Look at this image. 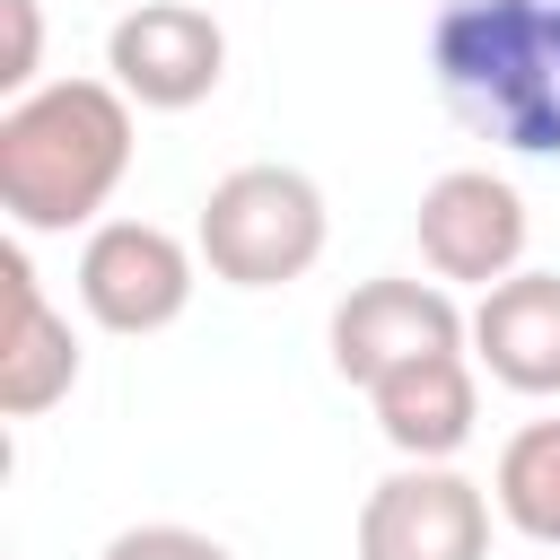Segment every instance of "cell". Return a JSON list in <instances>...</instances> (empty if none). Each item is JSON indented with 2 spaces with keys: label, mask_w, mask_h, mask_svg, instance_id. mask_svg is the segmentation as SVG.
I'll list each match as a JSON object with an SVG mask.
<instances>
[{
  "label": "cell",
  "mask_w": 560,
  "mask_h": 560,
  "mask_svg": "<svg viewBox=\"0 0 560 560\" xmlns=\"http://www.w3.org/2000/svg\"><path fill=\"white\" fill-rule=\"evenodd\" d=\"M429 79L472 140L560 158V0H438Z\"/></svg>",
  "instance_id": "cell-1"
},
{
  "label": "cell",
  "mask_w": 560,
  "mask_h": 560,
  "mask_svg": "<svg viewBox=\"0 0 560 560\" xmlns=\"http://www.w3.org/2000/svg\"><path fill=\"white\" fill-rule=\"evenodd\" d=\"M131 96L114 79H44L0 114V210L18 236L96 228L131 175Z\"/></svg>",
  "instance_id": "cell-2"
},
{
  "label": "cell",
  "mask_w": 560,
  "mask_h": 560,
  "mask_svg": "<svg viewBox=\"0 0 560 560\" xmlns=\"http://www.w3.org/2000/svg\"><path fill=\"white\" fill-rule=\"evenodd\" d=\"M324 236H332L324 184H315L306 166H271V158L228 166V175L210 184V201H201V228H192L210 280H228V289L306 280V271L324 262Z\"/></svg>",
  "instance_id": "cell-3"
},
{
  "label": "cell",
  "mask_w": 560,
  "mask_h": 560,
  "mask_svg": "<svg viewBox=\"0 0 560 560\" xmlns=\"http://www.w3.org/2000/svg\"><path fill=\"white\" fill-rule=\"evenodd\" d=\"M192 262H201V245H184L158 219H96L79 245V306H88V324L149 341L192 306V280H201Z\"/></svg>",
  "instance_id": "cell-4"
},
{
  "label": "cell",
  "mask_w": 560,
  "mask_h": 560,
  "mask_svg": "<svg viewBox=\"0 0 560 560\" xmlns=\"http://www.w3.org/2000/svg\"><path fill=\"white\" fill-rule=\"evenodd\" d=\"M411 236H420V262L455 289H499L508 271H525V192L490 166H446L420 210H411Z\"/></svg>",
  "instance_id": "cell-5"
},
{
  "label": "cell",
  "mask_w": 560,
  "mask_h": 560,
  "mask_svg": "<svg viewBox=\"0 0 560 560\" xmlns=\"http://www.w3.org/2000/svg\"><path fill=\"white\" fill-rule=\"evenodd\" d=\"M105 79L140 114H184L228 79V26L201 0H140L105 35Z\"/></svg>",
  "instance_id": "cell-6"
},
{
  "label": "cell",
  "mask_w": 560,
  "mask_h": 560,
  "mask_svg": "<svg viewBox=\"0 0 560 560\" xmlns=\"http://www.w3.org/2000/svg\"><path fill=\"white\" fill-rule=\"evenodd\" d=\"M324 341H332V376L368 394L376 376H394L429 350H472V315L446 298V280H359L332 306Z\"/></svg>",
  "instance_id": "cell-7"
},
{
  "label": "cell",
  "mask_w": 560,
  "mask_h": 560,
  "mask_svg": "<svg viewBox=\"0 0 560 560\" xmlns=\"http://www.w3.org/2000/svg\"><path fill=\"white\" fill-rule=\"evenodd\" d=\"M490 508L455 464H402L359 499V560H490Z\"/></svg>",
  "instance_id": "cell-8"
},
{
  "label": "cell",
  "mask_w": 560,
  "mask_h": 560,
  "mask_svg": "<svg viewBox=\"0 0 560 560\" xmlns=\"http://www.w3.org/2000/svg\"><path fill=\"white\" fill-rule=\"evenodd\" d=\"M368 411H376V429H385V446H394L402 464H446V455L472 438V420H481L472 350H429V359L376 376V385H368Z\"/></svg>",
  "instance_id": "cell-9"
},
{
  "label": "cell",
  "mask_w": 560,
  "mask_h": 560,
  "mask_svg": "<svg viewBox=\"0 0 560 560\" xmlns=\"http://www.w3.org/2000/svg\"><path fill=\"white\" fill-rule=\"evenodd\" d=\"M0 280H9V332H0V411H9V420H35V411H52V402L79 385V332H70V315L44 298V280H35L26 245H9V254H0Z\"/></svg>",
  "instance_id": "cell-10"
},
{
  "label": "cell",
  "mask_w": 560,
  "mask_h": 560,
  "mask_svg": "<svg viewBox=\"0 0 560 560\" xmlns=\"http://www.w3.org/2000/svg\"><path fill=\"white\" fill-rule=\"evenodd\" d=\"M472 359L490 385L551 402L560 394V271H508L472 306Z\"/></svg>",
  "instance_id": "cell-11"
},
{
  "label": "cell",
  "mask_w": 560,
  "mask_h": 560,
  "mask_svg": "<svg viewBox=\"0 0 560 560\" xmlns=\"http://www.w3.org/2000/svg\"><path fill=\"white\" fill-rule=\"evenodd\" d=\"M490 499H499V516H508L525 542L560 551V420H525V429L499 446Z\"/></svg>",
  "instance_id": "cell-12"
},
{
  "label": "cell",
  "mask_w": 560,
  "mask_h": 560,
  "mask_svg": "<svg viewBox=\"0 0 560 560\" xmlns=\"http://www.w3.org/2000/svg\"><path fill=\"white\" fill-rule=\"evenodd\" d=\"M105 560H236V551L201 525H122L105 542Z\"/></svg>",
  "instance_id": "cell-13"
},
{
  "label": "cell",
  "mask_w": 560,
  "mask_h": 560,
  "mask_svg": "<svg viewBox=\"0 0 560 560\" xmlns=\"http://www.w3.org/2000/svg\"><path fill=\"white\" fill-rule=\"evenodd\" d=\"M44 70V9L35 0H0V88L26 96Z\"/></svg>",
  "instance_id": "cell-14"
}]
</instances>
